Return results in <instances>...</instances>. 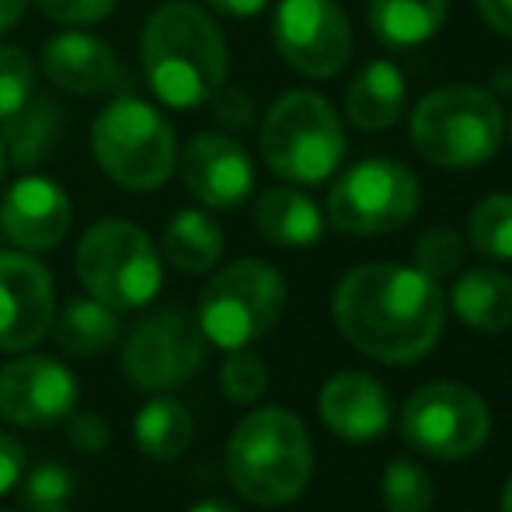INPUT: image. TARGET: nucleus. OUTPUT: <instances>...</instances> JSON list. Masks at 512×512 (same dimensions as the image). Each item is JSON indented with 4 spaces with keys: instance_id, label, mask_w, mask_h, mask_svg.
<instances>
[{
    "instance_id": "24",
    "label": "nucleus",
    "mask_w": 512,
    "mask_h": 512,
    "mask_svg": "<svg viewBox=\"0 0 512 512\" xmlns=\"http://www.w3.org/2000/svg\"><path fill=\"white\" fill-rule=\"evenodd\" d=\"M133 443L143 457L168 464V460L182 457L192 443V415L182 401L157 398L136 415L133 422Z\"/></svg>"
},
{
    "instance_id": "22",
    "label": "nucleus",
    "mask_w": 512,
    "mask_h": 512,
    "mask_svg": "<svg viewBox=\"0 0 512 512\" xmlns=\"http://www.w3.org/2000/svg\"><path fill=\"white\" fill-rule=\"evenodd\" d=\"M450 0H370V28L394 49L429 42L443 28Z\"/></svg>"
},
{
    "instance_id": "39",
    "label": "nucleus",
    "mask_w": 512,
    "mask_h": 512,
    "mask_svg": "<svg viewBox=\"0 0 512 512\" xmlns=\"http://www.w3.org/2000/svg\"><path fill=\"white\" fill-rule=\"evenodd\" d=\"M189 512H237V509L227 506V502H199V506H192Z\"/></svg>"
},
{
    "instance_id": "13",
    "label": "nucleus",
    "mask_w": 512,
    "mask_h": 512,
    "mask_svg": "<svg viewBox=\"0 0 512 512\" xmlns=\"http://www.w3.org/2000/svg\"><path fill=\"white\" fill-rule=\"evenodd\" d=\"M56 293L46 265L21 251H0V349L21 352L49 335Z\"/></svg>"
},
{
    "instance_id": "42",
    "label": "nucleus",
    "mask_w": 512,
    "mask_h": 512,
    "mask_svg": "<svg viewBox=\"0 0 512 512\" xmlns=\"http://www.w3.org/2000/svg\"><path fill=\"white\" fill-rule=\"evenodd\" d=\"M509 140H512V119H509Z\"/></svg>"
},
{
    "instance_id": "38",
    "label": "nucleus",
    "mask_w": 512,
    "mask_h": 512,
    "mask_svg": "<svg viewBox=\"0 0 512 512\" xmlns=\"http://www.w3.org/2000/svg\"><path fill=\"white\" fill-rule=\"evenodd\" d=\"M25 7H28V0H0V35H4L7 28L18 25Z\"/></svg>"
},
{
    "instance_id": "3",
    "label": "nucleus",
    "mask_w": 512,
    "mask_h": 512,
    "mask_svg": "<svg viewBox=\"0 0 512 512\" xmlns=\"http://www.w3.org/2000/svg\"><path fill=\"white\" fill-rule=\"evenodd\" d=\"M314 471V446L293 411L258 408L237 422L227 443V474L241 499L286 506L300 499Z\"/></svg>"
},
{
    "instance_id": "25",
    "label": "nucleus",
    "mask_w": 512,
    "mask_h": 512,
    "mask_svg": "<svg viewBox=\"0 0 512 512\" xmlns=\"http://www.w3.org/2000/svg\"><path fill=\"white\" fill-rule=\"evenodd\" d=\"M53 335L67 356H98L119 338V310L91 300H70L60 321L53 317Z\"/></svg>"
},
{
    "instance_id": "10",
    "label": "nucleus",
    "mask_w": 512,
    "mask_h": 512,
    "mask_svg": "<svg viewBox=\"0 0 512 512\" xmlns=\"http://www.w3.org/2000/svg\"><path fill=\"white\" fill-rule=\"evenodd\" d=\"M418 199V178L405 164L373 157L331 185L328 220L345 234H391L418 213Z\"/></svg>"
},
{
    "instance_id": "33",
    "label": "nucleus",
    "mask_w": 512,
    "mask_h": 512,
    "mask_svg": "<svg viewBox=\"0 0 512 512\" xmlns=\"http://www.w3.org/2000/svg\"><path fill=\"white\" fill-rule=\"evenodd\" d=\"M42 14L63 25H98L119 7V0H35Z\"/></svg>"
},
{
    "instance_id": "23",
    "label": "nucleus",
    "mask_w": 512,
    "mask_h": 512,
    "mask_svg": "<svg viewBox=\"0 0 512 512\" xmlns=\"http://www.w3.org/2000/svg\"><path fill=\"white\" fill-rule=\"evenodd\" d=\"M223 255V230L203 209H182L164 230V258L178 272H209Z\"/></svg>"
},
{
    "instance_id": "27",
    "label": "nucleus",
    "mask_w": 512,
    "mask_h": 512,
    "mask_svg": "<svg viewBox=\"0 0 512 512\" xmlns=\"http://www.w3.org/2000/svg\"><path fill=\"white\" fill-rule=\"evenodd\" d=\"M467 234H471V244L478 255L512 262V196L509 192L481 199L471 213Z\"/></svg>"
},
{
    "instance_id": "35",
    "label": "nucleus",
    "mask_w": 512,
    "mask_h": 512,
    "mask_svg": "<svg viewBox=\"0 0 512 512\" xmlns=\"http://www.w3.org/2000/svg\"><path fill=\"white\" fill-rule=\"evenodd\" d=\"M21 471H25V450H21L18 439L0 432V495H7L18 485Z\"/></svg>"
},
{
    "instance_id": "34",
    "label": "nucleus",
    "mask_w": 512,
    "mask_h": 512,
    "mask_svg": "<svg viewBox=\"0 0 512 512\" xmlns=\"http://www.w3.org/2000/svg\"><path fill=\"white\" fill-rule=\"evenodd\" d=\"M67 436L81 453H98L108 446V425L95 411H81V415H74V422H70Z\"/></svg>"
},
{
    "instance_id": "31",
    "label": "nucleus",
    "mask_w": 512,
    "mask_h": 512,
    "mask_svg": "<svg viewBox=\"0 0 512 512\" xmlns=\"http://www.w3.org/2000/svg\"><path fill=\"white\" fill-rule=\"evenodd\" d=\"M220 387L237 405H255L265 394V387H269V370H265V363L255 352L230 349V356L223 359L220 370Z\"/></svg>"
},
{
    "instance_id": "15",
    "label": "nucleus",
    "mask_w": 512,
    "mask_h": 512,
    "mask_svg": "<svg viewBox=\"0 0 512 512\" xmlns=\"http://www.w3.org/2000/svg\"><path fill=\"white\" fill-rule=\"evenodd\" d=\"M182 175L192 196L209 209H237L255 189L248 150L223 133L192 136L182 154Z\"/></svg>"
},
{
    "instance_id": "21",
    "label": "nucleus",
    "mask_w": 512,
    "mask_h": 512,
    "mask_svg": "<svg viewBox=\"0 0 512 512\" xmlns=\"http://www.w3.org/2000/svg\"><path fill=\"white\" fill-rule=\"evenodd\" d=\"M255 227L262 237L283 248H307L321 237L324 220L304 192L297 189H269L255 203Z\"/></svg>"
},
{
    "instance_id": "12",
    "label": "nucleus",
    "mask_w": 512,
    "mask_h": 512,
    "mask_svg": "<svg viewBox=\"0 0 512 512\" xmlns=\"http://www.w3.org/2000/svg\"><path fill=\"white\" fill-rule=\"evenodd\" d=\"M276 49L304 77H331L349 63V18L335 0H283L272 18Z\"/></svg>"
},
{
    "instance_id": "18",
    "label": "nucleus",
    "mask_w": 512,
    "mask_h": 512,
    "mask_svg": "<svg viewBox=\"0 0 512 512\" xmlns=\"http://www.w3.org/2000/svg\"><path fill=\"white\" fill-rule=\"evenodd\" d=\"M42 70L67 95H112L126 84L119 56L84 32L53 35L42 49Z\"/></svg>"
},
{
    "instance_id": "7",
    "label": "nucleus",
    "mask_w": 512,
    "mask_h": 512,
    "mask_svg": "<svg viewBox=\"0 0 512 512\" xmlns=\"http://www.w3.org/2000/svg\"><path fill=\"white\" fill-rule=\"evenodd\" d=\"M286 310V283L269 262L241 258L220 269L199 297V328L220 349H248L276 328Z\"/></svg>"
},
{
    "instance_id": "29",
    "label": "nucleus",
    "mask_w": 512,
    "mask_h": 512,
    "mask_svg": "<svg viewBox=\"0 0 512 512\" xmlns=\"http://www.w3.org/2000/svg\"><path fill=\"white\" fill-rule=\"evenodd\" d=\"M25 509L28 512H70L74 506V474L63 464H42L25 481Z\"/></svg>"
},
{
    "instance_id": "30",
    "label": "nucleus",
    "mask_w": 512,
    "mask_h": 512,
    "mask_svg": "<svg viewBox=\"0 0 512 512\" xmlns=\"http://www.w3.org/2000/svg\"><path fill=\"white\" fill-rule=\"evenodd\" d=\"M35 88V63L25 49L0 46V122L11 119L32 102Z\"/></svg>"
},
{
    "instance_id": "5",
    "label": "nucleus",
    "mask_w": 512,
    "mask_h": 512,
    "mask_svg": "<svg viewBox=\"0 0 512 512\" xmlns=\"http://www.w3.org/2000/svg\"><path fill=\"white\" fill-rule=\"evenodd\" d=\"M91 147L105 175L133 192L161 189L178 161L175 129L154 105L133 95L105 105L91 126Z\"/></svg>"
},
{
    "instance_id": "19",
    "label": "nucleus",
    "mask_w": 512,
    "mask_h": 512,
    "mask_svg": "<svg viewBox=\"0 0 512 512\" xmlns=\"http://www.w3.org/2000/svg\"><path fill=\"white\" fill-rule=\"evenodd\" d=\"M401 108H405V77L387 60L363 67L345 91V115L366 133L394 126L401 119Z\"/></svg>"
},
{
    "instance_id": "32",
    "label": "nucleus",
    "mask_w": 512,
    "mask_h": 512,
    "mask_svg": "<svg viewBox=\"0 0 512 512\" xmlns=\"http://www.w3.org/2000/svg\"><path fill=\"white\" fill-rule=\"evenodd\" d=\"M464 262V237L453 227H432L415 244V269L429 279L453 276Z\"/></svg>"
},
{
    "instance_id": "20",
    "label": "nucleus",
    "mask_w": 512,
    "mask_h": 512,
    "mask_svg": "<svg viewBox=\"0 0 512 512\" xmlns=\"http://www.w3.org/2000/svg\"><path fill=\"white\" fill-rule=\"evenodd\" d=\"M453 314L474 331L512 328V279L499 269H467L453 283Z\"/></svg>"
},
{
    "instance_id": "14",
    "label": "nucleus",
    "mask_w": 512,
    "mask_h": 512,
    "mask_svg": "<svg viewBox=\"0 0 512 512\" xmlns=\"http://www.w3.org/2000/svg\"><path fill=\"white\" fill-rule=\"evenodd\" d=\"M77 408V380L49 356L14 359L0 370V415L25 429H49Z\"/></svg>"
},
{
    "instance_id": "8",
    "label": "nucleus",
    "mask_w": 512,
    "mask_h": 512,
    "mask_svg": "<svg viewBox=\"0 0 512 512\" xmlns=\"http://www.w3.org/2000/svg\"><path fill=\"white\" fill-rule=\"evenodd\" d=\"M161 255L140 227L102 220L77 244V279L112 310H136L161 290Z\"/></svg>"
},
{
    "instance_id": "4",
    "label": "nucleus",
    "mask_w": 512,
    "mask_h": 512,
    "mask_svg": "<svg viewBox=\"0 0 512 512\" xmlns=\"http://www.w3.org/2000/svg\"><path fill=\"white\" fill-rule=\"evenodd\" d=\"M506 133L502 105L474 84H446L425 95L411 115V140L436 168H478L492 161Z\"/></svg>"
},
{
    "instance_id": "17",
    "label": "nucleus",
    "mask_w": 512,
    "mask_h": 512,
    "mask_svg": "<svg viewBox=\"0 0 512 512\" xmlns=\"http://www.w3.org/2000/svg\"><path fill=\"white\" fill-rule=\"evenodd\" d=\"M321 422L345 443H370L391 425V394L370 373L345 370L321 387Z\"/></svg>"
},
{
    "instance_id": "9",
    "label": "nucleus",
    "mask_w": 512,
    "mask_h": 512,
    "mask_svg": "<svg viewBox=\"0 0 512 512\" xmlns=\"http://www.w3.org/2000/svg\"><path fill=\"white\" fill-rule=\"evenodd\" d=\"M492 432V411L478 391L453 380L418 387L401 411V436L418 453L436 460H460L481 450Z\"/></svg>"
},
{
    "instance_id": "11",
    "label": "nucleus",
    "mask_w": 512,
    "mask_h": 512,
    "mask_svg": "<svg viewBox=\"0 0 512 512\" xmlns=\"http://www.w3.org/2000/svg\"><path fill=\"white\" fill-rule=\"evenodd\" d=\"M206 335L189 310H157L126 338L122 366L143 391H171L203 366Z\"/></svg>"
},
{
    "instance_id": "40",
    "label": "nucleus",
    "mask_w": 512,
    "mask_h": 512,
    "mask_svg": "<svg viewBox=\"0 0 512 512\" xmlns=\"http://www.w3.org/2000/svg\"><path fill=\"white\" fill-rule=\"evenodd\" d=\"M502 512H512V474L506 481V492H502Z\"/></svg>"
},
{
    "instance_id": "2",
    "label": "nucleus",
    "mask_w": 512,
    "mask_h": 512,
    "mask_svg": "<svg viewBox=\"0 0 512 512\" xmlns=\"http://www.w3.org/2000/svg\"><path fill=\"white\" fill-rule=\"evenodd\" d=\"M140 60L154 95L171 108L213 102L230 67L216 21L189 0H171L150 14L140 35Z\"/></svg>"
},
{
    "instance_id": "41",
    "label": "nucleus",
    "mask_w": 512,
    "mask_h": 512,
    "mask_svg": "<svg viewBox=\"0 0 512 512\" xmlns=\"http://www.w3.org/2000/svg\"><path fill=\"white\" fill-rule=\"evenodd\" d=\"M4 168H7V150H4V140H0V182H4Z\"/></svg>"
},
{
    "instance_id": "37",
    "label": "nucleus",
    "mask_w": 512,
    "mask_h": 512,
    "mask_svg": "<svg viewBox=\"0 0 512 512\" xmlns=\"http://www.w3.org/2000/svg\"><path fill=\"white\" fill-rule=\"evenodd\" d=\"M206 4L220 14H230V18H251V14L265 11L269 0H206Z\"/></svg>"
},
{
    "instance_id": "36",
    "label": "nucleus",
    "mask_w": 512,
    "mask_h": 512,
    "mask_svg": "<svg viewBox=\"0 0 512 512\" xmlns=\"http://www.w3.org/2000/svg\"><path fill=\"white\" fill-rule=\"evenodd\" d=\"M481 11V18L495 28L499 35L512 39V0H474Z\"/></svg>"
},
{
    "instance_id": "6",
    "label": "nucleus",
    "mask_w": 512,
    "mask_h": 512,
    "mask_svg": "<svg viewBox=\"0 0 512 512\" xmlns=\"http://www.w3.org/2000/svg\"><path fill=\"white\" fill-rule=\"evenodd\" d=\"M262 157L279 178L317 185L338 171L345 133L335 108L314 91H290L262 122Z\"/></svg>"
},
{
    "instance_id": "28",
    "label": "nucleus",
    "mask_w": 512,
    "mask_h": 512,
    "mask_svg": "<svg viewBox=\"0 0 512 512\" xmlns=\"http://www.w3.org/2000/svg\"><path fill=\"white\" fill-rule=\"evenodd\" d=\"M384 506L387 512H429L436 499L429 471L408 457H394L384 471Z\"/></svg>"
},
{
    "instance_id": "16",
    "label": "nucleus",
    "mask_w": 512,
    "mask_h": 512,
    "mask_svg": "<svg viewBox=\"0 0 512 512\" xmlns=\"http://www.w3.org/2000/svg\"><path fill=\"white\" fill-rule=\"evenodd\" d=\"M4 234L25 251H53L74 223V206L56 182L28 175L14 182L0 206Z\"/></svg>"
},
{
    "instance_id": "26",
    "label": "nucleus",
    "mask_w": 512,
    "mask_h": 512,
    "mask_svg": "<svg viewBox=\"0 0 512 512\" xmlns=\"http://www.w3.org/2000/svg\"><path fill=\"white\" fill-rule=\"evenodd\" d=\"M63 119L49 102H28L21 112H14L11 119H4V129H0V140H4V150L18 168H32L42 157L53 150L56 133H60Z\"/></svg>"
},
{
    "instance_id": "1",
    "label": "nucleus",
    "mask_w": 512,
    "mask_h": 512,
    "mask_svg": "<svg viewBox=\"0 0 512 512\" xmlns=\"http://www.w3.org/2000/svg\"><path fill=\"white\" fill-rule=\"evenodd\" d=\"M331 310L345 342L387 366H408L429 356L446 317L436 279L394 262L345 272Z\"/></svg>"
}]
</instances>
